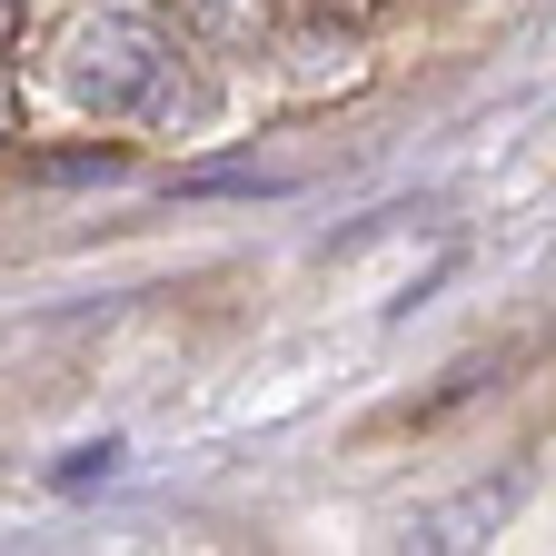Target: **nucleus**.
Listing matches in <instances>:
<instances>
[{"mask_svg":"<svg viewBox=\"0 0 556 556\" xmlns=\"http://www.w3.org/2000/svg\"><path fill=\"white\" fill-rule=\"evenodd\" d=\"M517 507V486H477L467 507H447V517H417V546H467V527H497Z\"/></svg>","mask_w":556,"mask_h":556,"instance_id":"nucleus-2","label":"nucleus"},{"mask_svg":"<svg viewBox=\"0 0 556 556\" xmlns=\"http://www.w3.org/2000/svg\"><path fill=\"white\" fill-rule=\"evenodd\" d=\"M119 150H80V160H40V179H119Z\"/></svg>","mask_w":556,"mask_h":556,"instance_id":"nucleus-3","label":"nucleus"},{"mask_svg":"<svg viewBox=\"0 0 556 556\" xmlns=\"http://www.w3.org/2000/svg\"><path fill=\"white\" fill-rule=\"evenodd\" d=\"M60 80L80 90L90 110H169V80H179V50L139 21V11H90L60 50Z\"/></svg>","mask_w":556,"mask_h":556,"instance_id":"nucleus-1","label":"nucleus"},{"mask_svg":"<svg viewBox=\"0 0 556 556\" xmlns=\"http://www.w3.org/2000/svg\"><path fill=\"white\" fill-rule=\"evenodd\" d=\"M110 457H119V447H80V457L60 467V486H90V477H110Z\"/></svg>","mask_w":556,"mask_h":556,"instance_id":"nucleus-4","label":"nucleus"}]
</instances>
